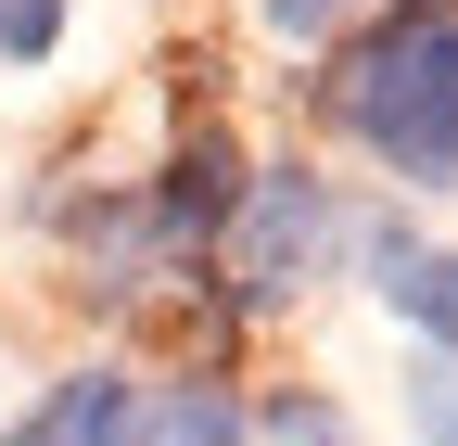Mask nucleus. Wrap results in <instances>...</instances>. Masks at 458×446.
I'll use <instances>...</instances> for the list:
<instances>
[{
    "instance_id": "nucleus-1",
    "label": "nucleus",
    "mask_w": 458,
    "mask_h": 446,
    "mask_svg": "<svg viewBox=\"0 0 458 446\" xmlns=\"http://www.w3.org/2000/svg\"><path fill=\"white\" fill-rule=\"evenodd\" d=\"M331 116L394 179H458V0H408L394 26H369L331 77Z\"/></svg>"
},
{
    "instance_id": "nucleus-2",
    "label": "nucleus",
    "mask_w": 458,
    "mask_h": 446,
    "mask_svg": "<svg viewBox=\"0 0 458 446\" xmlns=\"http://www.w3.org/2000/svg\"><path fill=\"white\" fill-rule=\"evenodd\" d=\"M229 281H242V306H293L318 281L331 255V192L306 179V166H280V179H242V217H229Z\"/></svg>"
},
{
    "instance_id": "nucleus-3",
    "label": "nucleus",
    "mask_w": 458,
    "mask_h": 446,
    "mask_svg": "<svg viewBox=\"0 0 458 446\" xmlns=\"http://www.w3.org/2000/svg\"><path fill=\"white\" fill-rule=\"evenodd\" d=\"M229 217H242V153H229V128H191L179 153H165V179H153V243L204 255Z\"/></svg>"
},
{
    "instance_id": "nucleus-4",
    "label": "nucleus",
    "mask_w": 458,
    "mask_h": 446,
    "mask_svg": "<svg viewBox=\"0 0 458 446\" xmlns=\"http://www.w3.org/2000/svg\"><path fill=\"white\" fill-rule=\"evenodd\" d=\"M369 294H382L394 319H420L433 345L458 357V255H433L420 230H394V217H382V230H369Z\"/></svg>"
},
{
    "instance_id": "nucleus-5",
    "label": "nucleus",
    "mask_w": 458,
    "mask_h": 446,
    "mask_svg": "<svg viewBox=\"0 0 458 446\" xmlns=\"http://www.w3.org/2000/svg\"><path fill=\"white\" fill-rule=\"evenodd\" d=\"M242 433H255V421H242V396H229L216 370H191V382H140L114 446H242Z\"/></svg>"
},
{
    "instance_id": "nucleus-6",
    "label": "nucleus",
    "mask_w": 458,
    "mask_h": 446,
    "mask_svg": "<svg viewBox=\"0 0 458 446\" xmlns=\"http://www.w3.org/2000/svg\"><path fill=\"white\" fill-rule=\"evenodd\" d=\"M128 396H140L128 370H77L38 421H51V446H114V433H128Z\"/></svg>"
},
{
    "instance_id": "nucleus-7",
    "label": "nucleus",
    "mask_w": 458,
    "mask_h": 446,
    "mask_svg": "<svg viewBox=\"0 0 458 446\" xmlns=\"http://www.w3.org/2000/svg\"><path fill=\"white\" fill-rule=\"evenodd\" d=\"M408 421H420V446H458V357L445 345L408 357Z\"/></svg>"
},
{
    "instance_id": "nucleus-8",
    "label": "nucleus",
    "mask_w": 458,
    "mask_h": 446,
    "mask_svg": "<svg viewBox=\"0 0 458 446\" xmlns=\"http://www.w3.org/2000/svg\"><path fill=\"white\" fill-rule=\"evenodd\" d=\"M267 446H357V433H344L331 396H280V408H267Z\"/></svg>"
},
{
    "instance_id": "nucleus-9",
    "label": "nucleus",
    "mask_w": 458,
    "mask_h": 446,
    "mask_svg": "<svg viewBox=\"0 0 458 446\" xmlns=\"http://www.w3.org/2000/svg\"><path fill=\"white\" fill-rule=\"evenodd\" d=\"M64 39V0H0V64H38Z\"/></svg>"
},
{
    "instance_id": "nucleus-10",
    "label": "nucleus",
    "mask_w": 458,
    "mask_h": 446,
    "mask_svg": "<svg viewBox=\"0 0 458 446\" xmlns=\"http://www.w3.org/2000/svg\"><path fill=\"white\" fill-rule=\"evenodd\" d=\"M255 13H267V26H280V39H331V26H344V13H357V0H255Z\"/></svg>"
},
{
    "instance_id": "nucleus-11",
    "label": "nucleus",
    "mask_w": 458,
    "mask_h": 446,
    "mask_svg": "<svg viewBox=\"0 0 458 446\" xmlns=\"http://www.w3.org/2000/svg\"><path fill=\"white\" fill-rule=\"evenodd\" d=\"M0 446H51V421H26V433H0Z\"/></svg>"
}]
</instances>
